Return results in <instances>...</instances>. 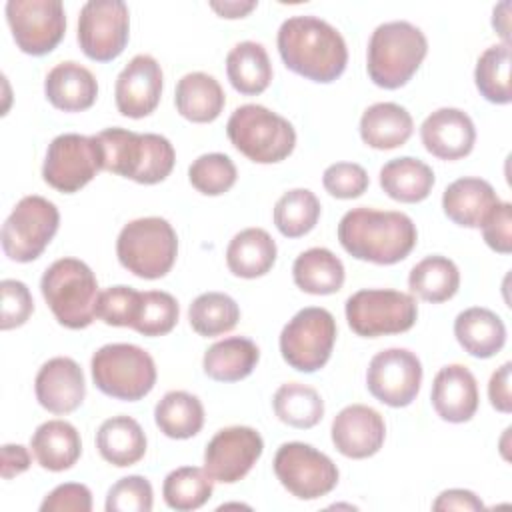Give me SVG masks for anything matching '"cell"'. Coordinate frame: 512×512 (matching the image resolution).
I'll list each match as a JSON object with an SVG mask.
<instances>
[{"mask_svg": "<svg viewBox=\"0 0 512 512\" xmlns=\"http://www.w3.org/2000/svg\"><path fill=\"white\" fill-rule=\"evenodd\" d=\"M278 52L288 70L312 82H334L348 64L342 34L318 16H290L278 28Z\"/></svg>", "mask_w": 512, "mask_h": 512, "instance_id": "cell-1", "label": "cell"}, {"mask_svg": "<svg viewBox=\"0 0 512 512\" xmlns=\"http://www.w3.org/2000/svg\"><path fill=\"white\" fill-rule=\"evenodd\" d=\"M338 240L352 258L388 266L412 252L418 232L412 218L404 212L360 206L342 216Z\"/></svg>", "mask_w": 512, "mask_h": 512, "instance_id": "cell-2", "label": "cell"}, {"mask_svg": "<svg viewBox=\"0 0 512 512\" xmlns=\"http://www.w3.org/2000/svg\"><path fill=\"white\" fill-rule=\"evenodd\" d=\"M102 170L130 178L138 184H158L174 168L176 152L160 134H138L126 128H106L96 136Z\"/></svg>", "mask_w": 512, "mask_h": 512, "instance_id": "cell-3", "label": "cell"}, {"mask_svg": "<svg viewBox=\"0 0 512 512\" xmlns=\"http://www.w3.org/2000/svg\"><path fill=\"white\" fill-rule=\"evenodd\" d=\"M426 52L428 40L418 26L406 20L384 22L368 42V76L376 86L396 90L416 74Z\"/></svg>", "mask_w": 512, "mask_h": 512, "instance_id": "cell-4", "label": "cell"}, {"mask_svg": "<svg viewBox=\"0 0 512 512\" xmlns=\"http://www.w3.org/2000/svg\"><path fill=\"white\" fill-rule=\"evenodd\" d=\"M40 290L62 326L82 330L94 322L100 292L96 276L86 262L78 258L52 262L42 274Z\"/></svg>", "mask_w": 512, "mask_h": 512, "instance_id": "cell-5", "label": "cell"}, {"mask_svg": "<svg viewBox=\"0 0 512 512\" xmlns=\"http://www.w3.org/2000/svg\"><path fill=\"white\" fill-rule=\"evenodd\" d=\"M226 134L238 152L258 164L282 162L296 146L294 126L260 104L238 106L228 118Z\"/></svg>", "mask_w": 512, "mask_h": 512, "instance_id": "cell-6", "label": "cell"}, {"mask_svg": "<svg viewBox=\"0 0 512 512\" xmlns=\"http://www.w3.org/2000/svg\"><path fill=\"white\" fill-rule=\"evenodd\" d=\"M120 264L138 278L156 280L166 276L178 256V238L172 224L160 216L128 222L116 240Z\"/></svg>", "mask_w": 512, "mask_h": 512, "instance_id": "cell-7", "label": "cell"}, {"mask_svg": "<svg viewBox=\"0 0 512 512\" xmlns=\"http://www.w3.org/2000/svg\"><path fill=\"white\" fill-rule=\"evenodd\" d=\"M90 370L102 394L124 402L144 398L156 384V364L136 344L116 342L98 348L90 360Z\"/></svg>", "mask_w": 512, "mask_h": 512, "instance_id": "cell-8", "label": "cell"}, {"mask_svg": "<svg viewBox=\"0 0 512 512\" xmlns=\"http://www.w3.org/2000/svg\"><path fill=\"white\" fill-rule=\"evenodd\" d=\"M416 300L400 290L366 288L346 300V320L362 338L402 334L416 324Z\"/></svg>", "mask_w": 512, "mask_h": 512, "instance_id": "cell-9", "label": "cell"}, {"mask_svg": "<svg viewBox=\"0 0 512 512\" xmlns=\"http://www.w3.org/2000/svg\"><path fill=\"white\" fill-rule=\"evenodd\" d=\"M336 342V320L326 308L308 306L298 310L280 332V354L298 372L320 370Z\"/></svg>", "mask_w": 512, "mask_h": 512, "instance_id": "cell-10", "label": "cell"}, {"mask_svg": "<svg viewBox=\"0 0 512 512\" xmlns=\"http://www.w3.org/2000/svg\"><path fill=\"white\" fill-rule=\"evenodd\" d=\"M58 208L42 196H24L2 226V250L14 262H32L58 232Z\"/></svg>", "mask_w": 512, "mask_h": 512, "instance_id": "cell-11", "label": "cell"}, {"mask_svg": "<svg viewBox=\"0 0 512 512\" xmlns=\"http://www.w3.org/2000/svg\"><path fill=\"white\" fill-rule=\"evenodd\" d=\"M274 474L300 500L326 496L338 484L336 464L324 452L304 442H286L276 450Z\"/></svg>", "mask_w": 512, "mask_h": 512, "instance_id": "cell-12", "label": "cell"}, {"mask_svg": "<svg viewBox=\"0 0 512 512\" xmlns=\"http://www.w3.org/2000/svg\"><path fill=\"white\" fill-rule=\"evenodd\" d=\"M98 170H102V158L96 138L68 132L48 144L42 178L62 194H74L84 188Z\"/></svg>", "mask_w": 512, "mask_h": 512, "instance_id": "cell-13", "label": "cell"}, {"mask_svg": "<svg viewBox=\"0 0 512 512\" xmlns=\"http://www.w3.org/2000/svg\"><path fill=\"white\" fill-rule=\"evenodd\" d=\"M6 20L16 46L30 56L52 52L66 32L60 0H8Z\"/></svg>", "mask_w": 512, "mask_h": 512, "instance_id": "cell-14", "label": "cell"}, {"mask_svg": "<svg viewBox=\"0 0 512 512\" xmlns=\"http://www.w3.org/2000/svg\"><path fill=\"white\" fill-rule=\"evenodd\" d=\"M130 36V12L122 0H90L80 8L78 44L96 62L122 54Z\"/></svg>", "mask_w": 512, "mask_h": 512, "instance_id": "cell-15", "label": "cell"}, {"mask_svg": "<svg viewBox=\"0 0 512 512\" xmlns=\"http://www.w3.org/2000/svg\"><path fill=\"white\" fill-rule=\"evenodd\" d=\"M422 384V364L406 348H388L378 352L366 370L370 394L386 406L404 408L418 396Z\"/></svg>", "mask_w": 512, "mask_h": 512, "instance_id": "cell-16", "label": "cell"}, {"mask_svg": "<svg viewBox=\"0 0 512 512\" xmlns=\"http://www.w3.org/2000/svg\"><path fill=\"white\" fill-rule=\"evenodd\" d=\"M260 432L250 426H228L218 430L204 450V470L212 480L234 484L242 480L262 456Z\"/></svg>", "mask_w": 512, "mask_h": 512, "instance_id": "cell-17", "label": "cell"}, {"mask_svg": "<svg viewBox=\"0 0 512 512\" xmlns=\"http://www.w3.org/2000/svg\"><path fill=\"white\" fill-rule=\"evenodd\" d=\"M162 68L148 54L134 56L118 74L114 86L116 108L122 116L144 118L152 114L162 96Z\"/></svg>", "mask_w": 512, "mask_h": 512, "instance_id": "cell-18", "label": "cell"}, {"mask_svg": "<svg viewBox=\"0 0 512 512\" xmlns=\"http://www.w3.org/2000/svg\"><path fill=\"white\" fill-rule=\"evenodd\" d=\"M332 442L336 450L354 460L374 456L386 438V424L380 412L366 404H350L332 420Z\"/></svg>", "mask_w": 512, "mask_h": 512, "instance_id": "cell-19", "label": "cell"}, {"mask_svg": "<svg viewBox=\"0 0 512 512\" xmlns=\"http://www.w3.org/2000/svg\"><path fill=\"white\" fill-rule=\"evenodd\" d=\"M34 392L44 410L52 414H70L84 402V372L80 364L68 356L50 358L36 374Z\"/></svg>", "mask_w": 512, "mask_h": 512, "instance_id": "cell-20", "label": "cell"}, {"mask_svg": "<svg viewBox=\"0 0 512 512\" xmlns=\"http://www.w3.org/2000/svg\"><path fill=\"white\" fill-rule=\"evenodd\" d=\"M424 148L440 160H460L468 156L476 142L472 118L460 108H438L420 126Z\"/></svg>", "mask_w": 512, "mask_h": 512, "instance_id": "cell-21", "label": "cell"}, {"mask_svg": "<svg viewBox=\"0 0 512 512\" xmlns=\"http://www.w3.org/2000/svg\"><path fill=\"white\" fill-rule=\"evenodd\" d=\"M436 414L452 424L468 422L478 410V384L462 364H448L438 370L430 392Z\"/></svg>", "mask_w": 512, "mask_h": 512, "instance_id": "cell-22", "label": "cell"}, {"mask_svg": "<svg viewBox=\"0 0 512 512\" xmlns=\"http://www.w3.org/2000/svg\"><path fill=\"white\" fill-rule=\"evenodd\" d=\"M498 202L492 184L474 176L454 180L442 194L444 214L464 228H480Z\"/></svg>", "mask_w": 512, "mask_h": 512, "instance_id": "cell-23", "label": "cell"}, {"mask_svg": "<svg viewBox=\"0 0 512 512\" xmlns=\"http://www.w3.org/2000/svg\"><path fill=\"white\" fill-rule=\"evenodd\" d=\"M44 94L48 102L62 112H82L96 102L98 82L86 66L68 60L48 72Z\"/></svg>", "mask_w": 512, "mask_h": 512, "instance_id": "cell-24", "label": "cell"}, {"mask_svg": "<svg viewBox=\"0 0 512 512\" xmlns=\"http://www.w3.org/2000/svg\"><path fill=\"white\" fill-rule=\"evenodd\" d=\"M454 336L470 356L492 358L506 344V326L496 312L472 306L456 316Z\"/></svg>", "mask_w": 512, "mask_h": 512, "instance_id": "cell-25", "label": "cell"}, {"mask_svg": "<svg viewBox=\"0 0 512 512\" xmlns=\"http://www.w3.org/2000/svg\"><path fill=\"white\" fill-rule=\"evenodd\" d=\"M414 122L410 112L396 102H376L360 118V138L376 150L404 146L412 136Z\"/></svg>", "mask_w": 512, "mask_h": 512, "instance_id": "cell-26", "label": "cell"}, {"mask_svg": "<svg viewBox=\"0 0 512 512\" xmlns=\"http://www.w3.org/2000/svg\"><path fill=\"white\" fill-rule=\"evenodd\" d=\"M32 454L38 464L50 472H62L76 464L82 454L78 430L66 420H48L40 424L30 438Z\"/></svg>", "mask_w": 512, "mask_h": 512, "instance_id": "cell-27", "label": "cell"}, {"mask_svg": "<svg viewBox=\"0 0 512 512\" xmlns=\"http://www.w3.org/2000/svg\"><path fill=\"white\" fill-rule=\"evenodd\" d=\"M174 104L180 116L186 120L206 124L220 116L226 96L214 76L206 72H190L178 80Z\"/></svg>", "mask_w": 512, "mask_h": 512, "instance_id": "cell-28", "label": "cell"}, {"mask_svg": "<svg viewBox=\"0 0 512 512\" xmlns=\"http://www.w3.org/2000/svg\"><path fill=\"white\" fill-rule=\"evenodd\" d=\"M96 448L106 462L126 468L144 458L146 434L132 416H112L100 424L96 432Z\"/></svg>", "mask_w": 512, "mask_h": 512, "instance_id": "cell-29", "label": "cell"}, {"mask_svg": "<svg viewBox=\"0 0 512 512\" xmlns=\"http://www.w3.org/2000/svg\"><path fill=\"white\" fill-rule=\"evenodd\" d=\"M260 360L258 346L244 336L214 342L202 360L204 374L216 382H238L252 374Z\"/></svg>", "mask_w": 512, "mask_h": 512, "instance_id": "cell-30", "label": "cell"}, {"mask_svg": "<svg viewBox=\"0 0 512 512\" xmlns=\"http://www.w3.org/2000/svg\"><path fill=\"white\" fill-rule=\"evenodd\" d=\"M276 262V242L264 228L238 232L226 248V264L234 276L258 278Z\"/></svg>", "mask_w": 512, "mask_h": 512, "instance_id": "cell-31", "label": "cell"}, {"mask_svg": "<svg viewBox=\"0 0 512 512\" xmlns=\"http://www.w3.org/2000/svg\"><path fill=\"white\" fill-rule=\"evenodd\" d=\"M380 186L392 200L416 204L432 192L434 172L418 158L400 156L380 168Z\"/></svg>", "mask_w": 512, "mask_h": 512, "instance_id": "cell-32", "label": "cell"}, {"mask_svg": "<svg viewBox=\"0 0 512 512\" xmlns=\"http://www.w3.org/2000/svg\"><path fill=\"white\" fill-rule=\"evenodd\" d=\"M226 74L234 90L244 96L262 94L272 80V64L260 42H238L226 56Z\"/></svg>", "mask_w": 512, "mask_h": 512, "instance_id": "cell-33", "label": "cell"}, {"mask_svg": "<svg viewBox=\"0 0 512 512\" xmlns=\"http://www.w3.org/2000/svg\"><path fill=\"white\" fill-rule=\"evenodd\" d=\"M294 284L316 296L334 294L344 284V264L328 248L304 250L292 266Z\"/></svg>", "mask_w": 512, "mask_h": 512, "instance_id": "cell-34", "label": "cell"}, {"mask_svg": "<svg viewBox=\"0 0 512 512\" xmlns=\"http://www.w3.org/2000/svg\"><path fill=\"white\" fill-rule=\"evenodd\" d=\"M154 422L164 436L186 440L202 430L204 406L198 396L184 390H172L166 392L156 404Z\"/></svg>", "mask_w": 512, "mask_h": 512, "instance_id": "cell-35", "label": "cell"}, {"mask_svg": "<svg viewBox=\"0 0 512 512\" xmlns=\"http://www.w3.org/2000/svg\"><path fill=\"white\" fill-rule=\"evenodd\" d=\"M410 290L426 302L440 304L450 300L460 288V272L456 264L440 254L420 260L408 276Z\"/></svg>", "mask_w": 512, "mask_h": 512, "instance_id": "cell-36", "label": "cell"}, {"mask_svg": "<svg viewBox=\"0 0 512 512\" xmlns=\"http://www.w3.org/2000/svg\"><path fill=\"white\" fill-rule=\"evenodd\" d=\"M272 406L280 422L300 430L316 426L324 416V400L320 394L300 382L282 384L272 398Z\"/></svg>", "mask_w": 512, "mask_h": 512, "instance_id": "cell-37", "label": "cell"}, {"mask_svg": "<svg viewBox=\"0 0 512 512\" xmlns=\"http://www.w3.org/2000/svg\"><path fill=\"white\" fill-rule=\"evenodd\" d=\"M188 320L196 334L204 338L230 332L240 320V308L224 292H204L188 308Z\"/></svg>", "mask_w": 512, "mask_h": 512, "instance_id": "cell-38", "label": "cell"}, {"mask_svg": "<svg viewBox=\"0 0 512 512\" xmlns=\"http://www.w3.org/2000/svg\"><path fill=\"white\" fill-rule=\"evenodd\" d=\"M212 478L204 468L180 466L172 470L162 484L164 502L178 512H188L204 506L212 496Z\"/></svg>", "mask_w": 512, "mask_h": 512, "instance_id": "cell-39", "label": "cell"}, {"mask_svg": "<svg viewBox=\"0 0 512 512\" xmlns=\"http://www.w3.org/2000/svg\"><path fill=\"white\" fill-rule=\"evenodd\" d=\"M320 218V202L308 188H294L284 192L274 206V224L286 238H300L308 234Z\"/></svg>", "mask_w": 512, "mask_h": 512, "instance_id": "cell-40", "label": "cell"}, {"mask_svg": "<svg viewBox=\"0 0 512 512\" xmlns=\"http://www.w3.org/2000/svg\"><path fill=\"white\" fill-rule=\"evenodd\" d=\"M478 92L492 104H508L510 92V44H494L486 48L474 70Z\"/></svg>", "mask_w": 512, "mask_h": 512, "instance_id": "cell-41", "label": "cell"}, {"mask_svg": "<svg viewBox=\"0 0 512 512\" xmlns=\"http://www.w3.org/2000/svg\"><path fill=\"white\" fill-rule=\"evenodd\" d=\"M236 178L238 172L234 162L220 152L202 154L188 168L190 184L206 196H220L228 192L236 184Z\"/></svg>", "mask_w": 512, "mask_h": 512, "instance_id": "cell-42", "label": "cell"}, {"mask_svg": "<svg viewBox=\"0 0 512 512\" xmlns=\"http://www.w3.org/2000/svg\"><path fill=\"white\" fill-rule=\"evenodd\" d=\"M178 316L180 308L172 294L162 290H148L142 292L140 312L132 328L142 336H164L176 326Z\"/></svg>", "mask_w": 512, "mask_h": 512, "instance_id": "cell-43", "label": "cell"}, {"mask_svg": "<svg viewBox=\"0 0 512 512\" xmlns=\"http://www.w3.org/2000/svg\"><path fill=\"white\" fill-rule=\"evenodd\" d=\"M142 292L132 286H110L98 294L96 318L108 326H134L140 312Z\"/></svg>", "mask_w": 512, "mask_h": 512, "instance_id": "cell-44", "label": "cell"}, {"mask_svg": "<svg viewBox=\"0 0 512 512\" xmlns=\"http://www.w3.org/2000/svg\"><path fill=\"white\" fill-rule=\"evenodd\" d=\"M152 504V484L138 474L120 478L106 494V512H150Z\"/></svg>", "mask_w": 512, "mask_h": 512, "instance_id": "cell-45", "label": "cell"}, {"mask_svg": "<svg viewBox=\"0 0 512 512\" xmlns=\"http://www.w3.org/2000/svg\"><path fill=\"white\" fill-rule=\"evenodd\" d=\"M322 184L330 196L350 200L366 192L370 178L366 170L356 162H336L324 170Z\"/></svg>", "mask_w": 512, "mask_h": 512, "instance_id": "cell-46", "label": "cell"}, {"mask_svg": "<svg viewBox=\"0 0 512 512\" xmlns=\"http://www.w3.org/2000/svg\"><path fill=\"white\" fill-rule=\"evenodd\" d=\"M0 294H2L0 328L12 330L22 326L34 312V300L28 286L20 280L6 278L0 282Z\"/></svg>", "mask_w": 512, "mask_h": 512, "instance_id": "cell-47", "label": "cell"}, {"mask_svg": "<svg viewBox=\"0 0 512 512\" xmlns=\"http://www.w3.org/2000/svg\"><path fill=\"white\" fill-rule=\"evenodd\" d=\"M42 512H90L92 494L88 486L78 482H66L56 486L40 504Z\"/></svg>", "mask_w": 512, "mask_h": 512, "instance_id": "cell-48", "label": "cell"}, {"mask_svg": "<svg viewBox=\"0 0 512 512\" xmlns=\"http://www.w3.org/2000/svg\"><path fill=\"white\" fill-rule=\"evenodd\" d=\"M480 228H482L484 242L494 252L510 254V250H512V206H510V202H498Z\"/></svg>", "mask_w": 512, "mask_h": 512, "instance_id": "cell-49", "label": "cell"}, {"mask_svg": "<svg viewBox=\"0 0 512 512\" xmlns=\"http://www.w3.org/2000/svg\"><path fill=\"white\" fill-rule=\"evenodd\" d=\"M510 362H504L498 370H494V374L490 376L488 382V398L490 404L498 410L508 414L512 410V396H510Z\"/></svg>", "mask_w": 512, "mask_h": 512, "instance_id": "cell-50", "label": "cell"}, {"mask_svg": "<svg viewBox=\"0 0 512 512\" xmlns=\"http://www.w3.org/2000/svg\"><path fill=\"white\" fill-rule=\"evenodd\" d=\"M434 510H482V500L464 488H450L438 494V498L432 504Z\"/></svg>", "mask_w": 512, "mask_h": 512, "instance_id": "cell-51", "label": "cell"}, {"mask_svg": "<svg viewBox=\"0 0 512 512\" xmlns=\"http://www.w3.org/2000/svg\"><path fill=\"white\" fill-rule=\"evenodd\" d=\"M30 468V452L22 444L2 446V478L10 480Z\"/></svg>", "mask_w": 512, "mask_h": 512, "instance_id": "cell-52", "label": "cell"}, {"mask_svg": "<svg viewBox=\"0 0 512 512\" xmlns=\"http://www.w3.org/2000/svg\"><path fill=\"white\" fill-rule=\"evenodd\" d=\"M258 6V2H210V8L218 12L222 18H244L248 12H252Z\"/></svg>", "mask_w": 512, "mask_h": 512, "instance_id": "cell-53", "label": "cell"}, {"mask_svg": "<svg viewBox=\"0 0 512 512\" xmlns=\"http://www.w3.org/2000/svg\"><path fill=\"white\" fill-rule=\"evenodd\" d=\"M508 8H510V2L498 4L494 8V18H492V26L504 38V44H508Z\"/></svg>", "mask_w": 512, "mask_h": 512, "instance_id": "cell-54", "label": "cell"}]
</instances>
